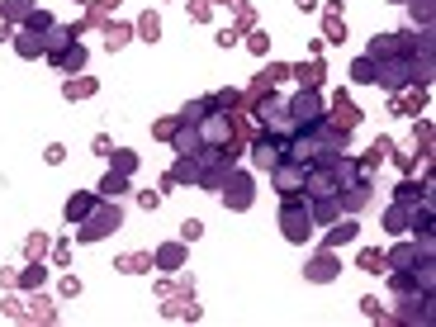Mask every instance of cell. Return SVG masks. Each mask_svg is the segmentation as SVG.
<instances>
[{"label":"cell","instance_id":"obj_1","mask_svg":"<svg viewBox=\"0 0 436 327\" xmlns=\"http://www.w3.org/2000/svg\"><path fill=\"white\" fill-rule=\"evenodd\" d=\"M124 228V214H119V204L114 200H95V209L86 218L76 223V242H100V237H109V233H119Z\"/></svg>","mask_w":436,"mask_h":327},{"label":"cell","instance_id":"obj_2","mask_svg":"<svg viewBox=\"0 0 436 327\" xmlns=\"http://www.w3.org/2000/svg\"><path fill=\"white\" fill-rule=\"evenodd\" d=\"M313 228H318V223H313L309 204H299L294 195H289V200L280 204V233H285V242H294V247H304V242L313 237Z\"/></svg>","mask_w":436,"mask_h":327},{"label":"cell","instance_id":"obj_3","mask_svg":"<svg viewBox=\"0 0 436 327\" xmlns=\"http://www.w3.org/2000/svg\"><path fill=\"white\" fill-rule=\"evenodd\" d=\"M304 176H309V166H304V161H294V156H280V161L270 166V185H275L285 200H289V195H299V190H304Z\"/></svg>","mask_w":436,"mask_h":327},{"label":"cell","instance_id":"obj_4","mask_svg":"<svg viewBox=\"0 0 436 327\" xmlns=\"http://www.w3.org/2000/svg\"><path fill=\"white\" fill-rule=\"evenodd\" d=\"M327 114H323V100H318V91H304L289 100V124H294V133H304V128L313 124H323Z\"/></svg>","mask_w":436,"mask_h":327},{"label":"cell","instance_id":"obj_5","mask_svg":"<svg viewBox=\"0 0 436 327\" xmlns=\"http://www.w3.org/2000/svg\"><path fill=\"white\" fill-rule=\"evenodd\" d=\"M256 119L265 124V133H275V138H294V124H289V100L265 95V105L256 109Z\"/></svg>","mask_w":436,"mask_h":327},{"label":"cell","instance_id":"obj_6","mask_svg":"<svg viewBox=\"0 0 436 327\" xmlns=\"http://www.w3.org/2000/svg\"><path fill=\"white\" fill-rule=\"evenodd\" d=\"M251 195H256V185H251L247 171L223 176V204H228V209H251Z\"/></svg>","mask_w":436,"mask_h":327},{"label":"cell","instance_id":"obj_7","mask_svg":"<svg viewBox=\"0 0 436 327\" xmlns=\"http://www.w3.org/2000/svg\"><path fill=\"white\" fill-rule=\"evenodd\" d=\"M195 128H200L204 147H223V142H233V119H228V114H214V109H209Z\"/></svg>","mask_w":436,"mask_h":327},{"label":"cell","instance_id":"obj_8","mask_svg":"<svg viewBox=\"0 0 436 327\" xmlns=\"http://www.w3.org/2000/svg\"><path fill=\"white\" fill-rule=\"evenodd\" d=\"M285 142H289V138H275V133H261V138L251 142V161H256L261 171H270V166H275V161H280V156H285Z\"/></svg>","mask_w":436,"mask_h":327},{"label":"cell","instance_id":"obj_9","mask_svg":"<svg viewBox=\"0 0 436 327\" xmlns=\"http://www.w3.org/2000/svg\"><path fill=\"white\" fill-rule=\"evenodd\" d=\"M432 318H436V313H432V294H422V289H418V294H403L398 323H422V327H427Z\"/></svg>","mask_w":436,"mask_h":327},{"label":"cell","instance_id":"obj_10","mask_svg":"<svg viewBox=\"0 0 436 327\" xmlns=\"http://www.w3.org/2000/svg\"><path fill=\"white\" fill-rule=\"evenodd\" d=\"M337 204H342V214H360V209L370 204V180L360 176V180L342 185V190H337Z\"/></svg>","mask_w":436,"mask_h":327},{"label":"cell","instance_id":"obj_11","mask_svg":"<svg viewBox=\"0 0 436 327\" xmlns=\"http://www.w3.org/2000/svg\"><path fill=\"white\" fill-rule=\"evenodd\" d=\"M337 270H342V265H337V256H332V251H318V256H313L309 265H304V280H313V285H327V280H337Z\"/></svg>","mask_w":436,"mask_h":327},{"label":"cell","instance_id":"obj_12","mask_svg":"<svg viewBox=\"0 0 436 327\" xmlns=\"http://www.w3.org/2000/svg\"><path fill=\"white\" fill-rule=\"evenodd\" d=\"M171 142H176V152H180V156H204V138H200V128H195V124H176Z\"/></svg>","mask_w":436,"mask_h":327},{"label":"cell","instance_id":"obj_13","mask_svg":"<svg viewBox=\"0 0 436 327\" xmlns=\"http://www.w3.org/2000/svg\"><path fill=\"white\" fill-rule=\"evenodd\" d=\"M71 43H76V33H71V29H62V24H52V29L43 33V52L52 57V62H62V52H67Z\"/></svg>","mask_w":436,"mask_h":327},{"label":"cell","instance_id":"obj_14","mask_svg":"<svg viewBox=\"0 0 436 327\" xmlns=\"http://www.w3.org/2000/svg\"><path fill=\"white\" fill-rule=\"evenodd\" d=\"M200 176H204L200 156H180V161L171 166V185H200Z\"/></svg>","mask_w":436,"mask_h":327},{"label":"cell","instance_id":"obj_15","mask_svg":"<svg viewBox=\"0 0 436 327\" xmlns=\"http://www.w3.org/2000/svg\"><path fill=\"white\" fill-rule=\"evenodd\" d=\"M356 218L346 214V218H332V233H327V251H337V247H346V242H356Z\"/></svg>","mask_w":436,"mask_h":327},{"label":"cell","instance_id":"obj_16","mask_svg":"<svg viewBox=\"0 0 436 327\" xmlns=\"http://www.w3.org/2000/svg\"><path fill=\"white\" fill-rule=\"evenodd\" d=\"M327 124H337V128H346V133H351V128L360 124V109L351 105L346 95H337V100H332V119H327Z\"/></svg>","mask_w":436,"mask_h":327},{"label":"cell","instance_id":"obj_17","mask_svg":"<svg viewBox=\"0 0 436 327\" xmlns=\"http://www.w3.org/2000/svg\"><path fill=\"white\" fill-rule=\"evenodd\" d=\"M408 214H413V204H403V200H394L389 209H384V233H394V237H403V233H408Z\"/></svg>","mask_w":436,"mask_h":327},{"label":"cell","instance_id":"obj_18","mask_svg":"<svg viewBox=\"0 0 436 327\" xmlns=\"http://www.w3.org/2000/svg\"><path fill=\"white\" fill-rule=\"evenodd\" d=\"M309 214L313 223H332V218H342V204H337V195H318V200H309Z\"/></svg>","mask_w":436,"mask_h":327},{"label":"cell","instance_id":"obj_19","mask_svg":"<svg viewBox=\"0 0 436 327\" xmlns=\"http://www.w3.org/2000/svg\"><path fill=\"white\" fill-rule=\"evenodd\" d=\"M161 270H180L185 265V242H166V247H156V256H152Z\"/></svg>","mask_w":436,"mask_h":327},{"label":"cell","instance_id":"obj_20","mask_svg":"<svg viewBox=\"0 0 436 327\" xmlns=\"http://www.w3.org/2000/svg\"><path fill=\"white\" fill-rule=\"evenodd\" d=\"M422 251H418V242H398L394 251H384V261H389V270H408V265L418 261Z\"/></svg>","mask_w":436,"mask_h":327},{"label":"cell","instance_id":"obj_21","mask_svg":"<svg viewBox=\"0 0 436 327\" xmlns=\"http://www.w3.org/2000/svg\"><path fill=\"white\" fill-rule=\"evenodd\" d=\"M15 52L19 57H38V52H43V33H15Z\"/></svg>","mask_w":436,"mask_h":327},{"label":"cell","instance_id":"obj_22","mask_svg":"<svg viewBox=\"0 0 436 327\" xmlns=\"http://www.w3.org/2000/svg\"><path fill=\"white\" fill-rule=\"evenodd\" d=\"M124 190H128V176L124 171H109L105 180H100V200H119Z\"/></svg>","mask_w":436,"mask_h":327},{"label":"cell","instance_id":"obj_23","mask_svg":"<svg viewBox=\"0 0 436 327\" xmlns=\"http://www.w3.org/2000/svg\"><path fill=\"white\" fill-rule=\"evenodd\" d=\"M29 15H33V0H5V5H0V19H5V24L29 19Z\"/></svg>","mask_w":436,"mask_h":327},{"label":"cell","instance_id":"obj_24","mask_svg":"<svg viewBox=\"0 0 436 327\" xmlns=\"http://www.w3.org/2000/svg\"><path fill=\"white\" fill-rule=\"evenodd\" d=\"M91 209H95V195H71V200H67V218H71V223H81Z\"/></svg>","mask_w":436,"mask_h":327},{"label":"cell","instance_id":"obj_25","mask_svg":"<svg viewBox=\"0 0 436 327\" xmlns=\"http://www.w3.org/2000/svg\"><path fill=\"white\" fill-rule=\"evenodd\" d=\"M351 81H360V86H374V57H370V52L351 62Z\"/></svg>","mask_w":436,"mask_h":327},{"label":"cell","instance_id":"obj_26","mask_svg":"<svg viewBox=\"0 0 436 327\" xmlns=\"http://www.w3.org/2000/svg\"><path fill=\"white\" fill-rule=\"evenodd\" d=\"M105 156L114 161V171H124V176L138 171V152H128V147H119V152H105Z\"/></svg>","mask_w":436,"mask_h":327},{"label":"cell","instance_id":"obj_27","mask_svg":"<svg viewBox=\"0 0 436 327\" xmlns=\"http://www.w3.org/2000/svg\"><path fill=\"white\" fill-rule=\"evenodd\" d=\"M394 52H398V33H379L370 43V57H394Z\"/></svg>","mask_w":436,"mask_h":327},{"label":"cell","instance_id":"obj_28","mask_svg":"<svg viewBox=\"0 0 436 327\" xmlns=\"http://www.w3.org/2000/svg\"><path fill=\"white\" fill-rule=\"evenodd\" d=\"M57 67H62V71H81V67H86V47L71 43V47L62 52V62H57Z\"/></svg>","mask_w":436,"mask_h":327},{"label":"cell","instance_id":"obj_29","mask_svg":"<svg viewBox=\"0 0 436 327\" xmlns=\"http://www.w3.org/2000/svg\"><path fill=\"white\" fill-rule=\"evenodd\" d=\"M360 270H370V275H379V270H389V261H384V251H360Z\"/></svg>","mask_w":436,"mask_h":327},{"label":"cell","instance_id":"obj_30","mask_svg":"<svg viewBox=\"0 0 436 327\" xmlns=\"http://www.w3.org/2000/svg\"><path fill=\"white\" fill-rule=\"evenodd\" d=\"M204 114H209V100H190V105L180 109V124H200Z\"/></svg>","mask_w":436,"mask_h":327},{"label":"cell","instance_id":"obj_31","mask_svg":"<svg viewBox=\"0 0 436 327\" xmlns=\"http://www.w3.org/2000/svg\"><path fill=\"white\" fill-rule=\"evenodd\" d=\"M389 289H394L398 299L413 294V270H394V275H389Z\"/></svg>","mask_w":436,"mask_h":327},{"label":"cell","instance_id":"obj_32","mask_svg":"<svg viewBox=\"0 0 436 327\" xmlns=\"http://www.w3.org/2000/svg\"><path fill=\"white\" fill-rule=\"evenodd\" d=\"M24 29H29V33H47V29H52V15H43V10H33V15L24 19Z\"/></svg>","mask_w":436,"mask_h":327},{"label":"cell","instance_id":"obj_33","mask_svg":"<svg viewBox=\"0 0 436 327\" xmlns=\"http://www.w3.org/2000/svg\"><path fill=\"white\" fill-rule=\"evenodd\" d=\"M138 33L147 38V43H156V33H161V19H156V15H142V19H138Z\"/></svg>","mask_w":436,"mask_h":327},{"label":"cell","instance_id":"obj_34","mask_svg":"<svg viewBox=\"0 0 436 327\" xmlns=\"http://www.w3.org/2000/svg\"><path fill=\"white\" fill-rule=\"evenodd\" d=\"M95 95V81H67V100H86Z\"/></svg>","mask_w":436,"mask_h":327},{"label":"cell","instance_id":"obj_35","mask_svg":"<svg viewBox=\"0 0 436 327\" xmlns=\"http://www.w3.org/2000/svg\"><path fill=\"white\" fill-rule=\"evenodd\" d=\"M19 285H24V289H33V285H43V261H38V265H29V270L19 275Z\"/></svg>","mask_w":436,"mask_h":327},{"label":"cell","instance_id":"obj_36","mask_svg":"<svg viewBox=\"0 0 436 327\" xmlns=\"http://www.w3.org/2000/svg\"><path fill=\"white\" fill-rule=\"evenodd\" d=\"M105 43H109V47H124V43H128V29H124V24H109Z\"/></svg>","mask_w":436,"mask_h":327},{"label":"cell","instance_id":"obj_37","mask_svg":"<svg viewBox=\"0 0 436 327\" xmlns=\"http://www.w3.org/2000/svg\"><path fill=\"white\" fill-rule=\"evenodd\" d=\"M413 5V19H422V24H432V0H408Z\"/></svg>","mask_w":436,"mask_h":327},{"label":"cell","instance_id":"obj_38","mask_svg":"<svg viewBox=\"0 0 436 327\" xmlns=\"http://www.w3.org/2000/svg\"><path fill=\"white\" fill-rule=\"evenodd\" d=\"M200 233H204V223H200V218H185V223H180V237H185V242H195Z\"/></svg>","mask_w":436,"mask_h":327},{"label":"cell","instance_id":"obj_39","mask_svg":"<svg viewBox=\"0 0 436 327\" xmlns=\"http://www.w3.org/2000/svg\"><path fill=\"white\" fill-rule=\"evenodd\" d=\"M124 270H133V275H138V270H147V265H152V256H124Z\"/></svg>","mask_w":436,"mask_h":327},{"label":"cell","instance_id":"obj_40","mask_svg":"<svg viewBox=\"0 0 436 327\" xmlns=\"http://www.w3.org/2000/svg\"><path fill=\"white\" fill-rule=\"evenodd\" d=\"M81 294V280H76V275H67V280H62V299H76Z\"/></svg>","mask_w":436,"mask_h":327},{"label":"cell","instance_id":"obj_41","mask_svg":"<svg viewBox=\"0 0 436 327\" xmlns=\"http://www.w3.org/2000/svg\"><path fill=\"white\" fill-rule=\"evenodd\" d=\"M265 47H270V38H265V33H251V52H256V57H265Z\"/></svg>","mask_w":436,"mask_h":327},{"label":"cell","instance_id":"obj_42","mask_svg":"<svg viewBox=\"0 0 436 327\" xmlns=\"http://www.w3.org/2000/svg\"><path fill=\"white\" fill-rule=\"evenodd\" d=\"M43 251H47V237H29V256H38V261H43Z\"/></svg>","mask_w":436,"mask_h":327},{"label":"cell","instance_id":"obj_43","mask_svg":"<svg viewBox=\"0 0 436 327\" xmlns=\"http://www.w3.org/2000/svg\"><path fill=\"white\" fill-rule=\"evenodd\" d=\"M43 156H47V161H52V166H57V161H62V156H67V147H62V142H52V147H47Z\"/></svg>","mask_w":436,"mask_h":327},{"label":"cell","instance_id":"obj_44","mask_svg":"<svg viewBox=\"0 0 436 327\" xmlns=\"http://www.w3.org/2000/svg\"><path fill=\"white\" fill-rule=\"evenodd\" d=\"M398 5H408V0H398Z\"/></svg>","mask_w":436,"mask_h":327}]
</instances>
